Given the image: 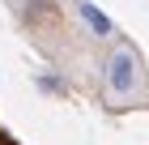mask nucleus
<instances>
[{
  "label": "nucleus",
  "instance_id": "nucleus-1",
  "mask_svg": "<svg viewBox=\"0 0 149 145\" xmlns=\"http://www.w3.org/2000/svg\"><path fill=\"white\" fill-rule=\"evenodd\" d=\"M136 85H141V64H136V56H132L128 47H115L111 56H107V90H111L115 98H128Z\"/></svg>",
  "mask_w": 149,
  "mask_h": 145
},
{
  "label": "nucleus",
  "instance_id": "nucleus-2",
  "mask_svg": "<svg viewBox=\"0 0 149 145\" xmlns=\"http://www.w3.org/2000/svg\"><path fill=\"white\" fill-rule=\"evenodd\" d=\"M77 13H81V22L90 26V34H98V39H111V34H115V22L107 17L102 9H98V4H90V0H81V4H77Z\"/></svg>",
  "mask_w": 149,
  "mask_h": 145
},
{
  "label": "nucleus",
  "instance_id": "nucleus-3",
  "mask_svg": "<svg viewBox=\"0 0 149 145\" xmlns=\"http://www.w3.org/2000/svg\"><path fill=\"white\" fill-rule=\"evenodd\" d=\"M38 90H51V94H64V81H56V77H43V81H38Z\"/></svg>",
  "mask_w": 149,
  "mask_h": 145
}]
</instances>
